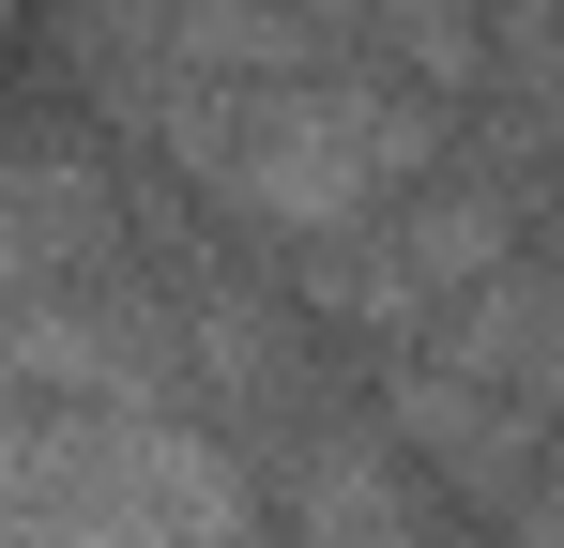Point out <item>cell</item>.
Wrapping results in <instances>:
<instances>
[{
  "label": "cell",
  "instance_id": "cell-1",
  "mask_svg": "<svg viewBox=\"0 0 564 548\" xmlns=\"http://www.w3.org/2000/svg\"><path fill=\"white\" fill-rule=\"evenodd\" d=\"M184 168L229 213L336 244V229H367V213H397L427 183V107H397L367 77H290L275 62V77H229V91L184 107Z\"/></svg>",
  "mask_w": 564,
  "mask_h": 548
},
{
  "label": "cell",
  "instance_id": "cell-2",
  "mask_svg": "<svg viewBox=\"0 0 564 548\" xmlns=\"http://www.w3.org/2000/svg\"><path fill=\"white\" fill-rule=\"evenodd\" d=\"M550 381H564L550 274H473V289H458V320H443V351H427L412 427H427V442H458L473 472H503V457L550 427Z\"/></svg>",
  "mask_w": 564,
  "mask_h": 548
},
{
  "label": "cell",
  "instance_id": "cell-3",
  "mask_svg": "<svg viewBox=\"0 0 564 548\" xmlns=\"http://www.w3.org/2000/svg\"><path fill=\"white\" fill-rule=\"evenodd\" d=\"M305 548H443V534H427L412 472L381 442H321V472H305Z\"/></svg>",
  "mask_w": 564,
  "mask_h": 548
}]
</instances>
